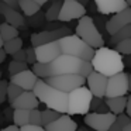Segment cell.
<instances>
[{"label":"cell","instance_id":"obj_44","mask_svg":"<svg viewBox=\"0 0 131 131\" xmlns=\"http://www.w3.org/2000/svg\"><path fill=\"white\" fill-rule=\"evenodd\" d=\"M35 3H38L40 6H42V4H45V3H48L49 0H34Z\"/></svg>","mask_w":131,"mask_h":131},{"label":"cell","instance_id":"obj_42","mask_svg":"<svg viewBox=\"0 0 131 131\" xmlns=\"http://www.w3.org/2000/svg\"><path fill=\"white\" fill-rule=\"evenodd\" d=\"M6 57H7V52L4 51V48H0V63H3L6 61Z\"/></svg>","mask_w":131,"mask_h":131},{"label":"cell","instance_id":"obj_7","mask_svg":"<svg viewBox=\"0 0 131 131\" xmlns=\"http://www.w3.org/2000/svg\"><path fill=\"white\" fill-rule=\"evenodd\" d=\"M44 80L47 83H49L51 86H54V88L59 89L65 93H69L73 89L85 85L86 78L79 73H63V75H54V76L45 78Z\"/></svg>","mask_w":131,"mask_h":131},{"label":"cell","instance_id":"obj_46","mask_svg":"<svg viewBox=\"0 0 131 131\" xmlns=\"http://www.w3.org/2000/svg\"><path fill=\"white\" fill-rule=\"evenodd\" d=\"M123 131H131V123L128 125H125V127L123 128Z\"/></svg>","mask_w":131,"mask_h":131},{"label":"cell","instance_id":"obj_16","mask_svg":"<svg viewBox=\"0 0 131 131\" xmlns=\"http://www.w3.org/2000/svg\"><path fill=\"white\" fill-rule=\"evenodd\" d=\"M0 14L4 16L6 23L12 24V26L17 27V28H18V27H23L24 23H26L24 16L21 14L17 9H14V7L6 4L4 2H0Z\"/></svg>","mask_w":131,"mask_h":131},{"label":"cell","instance_id":"obj_21","mask_svg":"<svg viewBox=\"0 0 131 131\" xmlns=\"http://www.w3.org/2000/svg\"><path fill=\"white\" fill-rule=\"evenodd\" d=\"M18 7L27 17H32L41 10V6L34 0H18Z\"/></svg>","mask_w":131,"mask_h":131},{"label":"cell","instance_id":"obj_14","mask_svg":"<svg viewBox=\"0 0 131 131\" xmlns=\"http://www.w3.org/2000/svg\"><path fill=\"white\" fill-rule=\"evenodd\" d=\"M107 80H108V78L106 76V75L100 73V72H97V71H93L88 78H86L88 88L90 89L92 94L96 96V97H106Z\"/></svg>","mask_w":131,"mask_h":131},{"label":"cell","instance_id":"obj_29","mask_svg":"<svg viewBox=\"0 0 131 131\" xmlns=\"http://www.w3.org/2000/svg\"><path fill=\"white\" fill-rule=\"evenodd\" d=\"M32 72L37 75L38 78L41 79H45V78L49 76V69H48V63H44V62H35L32 65Z\"/></svg>","mask_w":131,"mask_h":131},{"label":"cell","instance_id":"obj_40","mask_svg":"<svg viewBox=\"0 0 131 131\" xmlns=\"http://www.w3.org/2000/svg\"><path fill=\"white\" fill-rule=\"evenodd\" d=\"M125 113L131 117V94L127 97V106H125Z\"/></svg>","mask_w":131,"mask_h":131},{"label":"cell","instance_id":"obj_17","mask_svg":"<svg viewBox=\"0 0 131 131\" xmlns=\"http://www.w3.org/2000/svg\"><path fill=\"white\" fill-rule=\"evenodd\" d=\"M40 106V100L35 96L32 90H24L14 102L12 103L13 108H26V110H32V108H38Z\"/></svg>","mask_w":131,"mask_h":131},{"label":"cell","instance_id":"obj_20","mask_svg":"<svg viewBox=\"0 0 131 131\" xmlns=\"http://www.w3.org/2000/svg\"><path fill=\"white\" fill-rule=\"evenodd\" d=\"M106 104L111 113L117 114L124 113L127 106V97L125 96H116V97H106Z\"/></svg>","mask_w":131,"mask_h":131},{"label":"cell","instance_id":"obj_25","mask_svg":"<svg viewBox=\"0 0 131 131\" xmlns=\"http://www.w3.org/2000/svg\"><path fill=\"white\" fill-rule=\"evenodd\" d=\"M0 34H2L4 41H9L14 37H18V30H17V27L12 26L9 23H3V24H0Z\"/></svg>","mask_w":131,"mask_h":131},{"label":"cell","instance_id":"obj_6","mask_svg":"<svg viewBox=\"0 0 131 131\" xmlns=\"http://www.w3.org/2000/svg\"><path fill=\"white\" fill-rule=\"evenodd\" d=\"M76 34L85 42H88L90 47H93L94 49L104 45V40H103L99 28H97V26L94 24L93 18L90 16L85 14L83 17L79 18V23L76 26Z\"/></svg>","mask_w":131,"mask_h":131},{"label":"cell","instance_id":"obj_18","mask_svg":"<svg viewBox=\"0 0 131 131\" xmlns=\"http://www.w3.org/2000/svg\"><path fill=\"white\" fill-rule=\"evenodd\" d=\"M45 130L47 131H76L78 124H76V121H73L71 118V116L68 113H63L55 121L47 124Z\"/></svg>","mask_w":131,"mask_h":131},{"label":"cell","instance_id":"obj_28","mask_svg":"<svg viewBox=\"0 0 131 131\" xmlns=\"http://www.w3.org/2000/svg\"><path fill=\"white\" fill-rule=\"evenodd\" d=\"M23 92H24L23 88L17 86L16 83H13V82H9V86H7V99H9L10 104H12V103L14 102V100L17 99Z\"/></svg>","mask_w":131,"mask_h":131},{"label":"cell","instance_id":"obj_13","mask_svg":"<svg viewBox=\"0 0 131 131\" xmlns=\"http://www.w3.org/2000/svg\"><path fill=\"white\" fill-rule=\"evenodd\" d=\"M127 24H131V7H125L121 12H117L108 18L107 24H106V30L110 35L116 34L120 28L125 27Z\"/></svg>","mask_w":131,"mask_h":131},{"label":"cell","instance_id":"obj_26","mask_svg":"<svg viewBox=\"0 0 131 131\" xmlns=\"http://www.w3.org/2000/svg\"><path fill=\"white\" fill-rule=\"evenodd\" d=\"M4 51L7 52V55H13L14 52H17L18 49L23 48V40L20 37H14L9 41H4V45H3Z\"/></svg>","mask_w":131,"mask_h":131},{"label":"cell","instance_id":"obj_19","mask_svg":"<svg viewBox=\"0 0 131 131\" xmlns=\"http://www.w3.org/2000/svg\"><path fill=\"white\" fill-rule=\"evenodd\" d=\"M94 4L97 7V12L102 14H114L128 7L125 0H94Z\"/></svg>","mask_w":131,"mask_h":131},{"label":"cell","instance_id":"obj_15","mask_svg":"<svg viewBox=\"0 0 131 131\" xmlns=\"http://www.w3.org/2000/svg\"><path fill=\"white\" fill-rule=\"evenodd\" d=\"M38 80V76L31 71V69H26L23 72H18V73L10 76V82L16 83L17 86L23 88L24 90H32Z\"/></svg>","mask_w":131,"mask_h":131},{"label":"cell","instance_id":"obj_33","mask_svg":"<svg viewBox=\"0 0 131 131\" xmlns=\"http://www.w3.org/2000/svg\"><path fill=\"white\" fill-rule=\"evenodd\" d=\"M30 123L35 125H42V113L38 108L30 110Z\"/></svg>","mask_w":131,"mask_h":131},{"label":"cell","instance_id":"obj_47","mask_svg":"<svg viewBox=\"0 0 131 131\" xmlns=\"http://www.w3.org/2000/svg\"><path fill=\"white\" fill-rule=\"evenodd\" d=\"M3 45H4V40L2 37V34H0V48H3Z\"/></svg>","mask_w":131,"mask_h":131},{"label":"cell","instance_id":"obj_1","mask_svg":"<svg viewBox=\"0 0 131 131\" xmlns=\"http://www.w3.org/2000/svg\"><path fill=\"white\" fill-rule=\"evenodd\" d=\"M92 65L93 69L106 76H113L118 72L124 71V61L123 55L116 49H111L108 47H100L94 51V55L92 58Z\"/></svg>","mask_w":131,"mask_h":131},{"label":"cell","instance_id":"obj_43","mask_svg":"<svg viewBox=\"0 0 131 131\" xmlns=\"http://www.w3.org/2000/svg\"><path fill=\"white\" fill-rule=\"evenodd\" d=\"M127 59H124V58H123V61H125L124 62V65H127V66H131V55H127Z\"/></svg>","mask_w":131,"mask_h":131},{"label":"cell","instance_id":"obj_45","mask_svg":"<svg viewBox=\"0 0 131 131\" xmlns=\"http://www.w3.org/2000/svg\"><path fill=\"white\" fill-rule=\"evenodd\" d=\"M128 92H131V75H128Z\"/></svg>","mask_w":131,"mask_h":131},{"label":"cell","instance_id":"obj_36","mask_svg":"<svg viewBox=\"0 0 131 131\" xmlns=\"http://www.w3.org/2000/svg\"><path fill=\"white\" fill-rule=\"evenodd\" d=\"M20 131H47V130H45L44 125H35V124L28 123V124H26V125H21Z\"/></svg>","mask_w":131,"mask_h":131},{"label":"cell","instance_id":"obj_5","mask_svg":"<svg viewBox=\"0 0 131 131\" xmlns=\"http://www.w3.org/2000/svg\"><path fill=\"white\" fill-rule=\"evenodd\" d=\"M83 62H85V59L76 58V57H73V55L61 54L59 57L55 58L54 61L48 62L49 76H54V75H63V73H79L80 75Z\"/></svg>","mask_w":131,"mask_h":131},{"label":"cell","instance_id":"obj_32","mask_svg":"<svg viewBox=\"0 0 131 131\" xmlns=\"http://www.w3.org/2000/svg\"><path fill=\"white\" fill-rule=\"evenodd\" d=\"M116 51H118L121 55H131V38L120 41L116 45Z\"/></svg>","mask_w":131,"mask_h":131},{"label":"cell","instance_id":"obj_8","mask_svg":"<svg viewBox=\"0 0 131 131\" xmlns=\"http://www.w3.org/2000/svg\"><path fill=\"white\" fill-rule=\"evenodd\" d=\"M116 121V114L107 111V113H99L92 111L85 114V124L96 131H108L111 124Z\"/></svg>","mask_w":131,"mask_h":131},{"label":"cell","instance_id":"obj_30","mask_svg":"<svg viewBox=\"0 0 131 131\" xmlns=\"http://www.w3.org/2000/svg\"><path fill=\"white\" fill-rule=\"evenodd\" d=\"M41 113H42V125L44 127H45L47 124H49V123L55 121V120L62 114V113H59V111L52 110V108H48V107H47L45 110H42Z\"/></svg>","mask_w":131,"mask_h":131},{"label":"cell","instance_id":"obj_9","mask_svg":"<svg viewBox=\"0 0 131 131\" xmlns=\"http://www.w3.org/2000/svg\"><path fill=\"white\" fill-rule=\"evenodd\" d=\"M128 92V75L124 71L108 76L107 89H106V97L125 96Z\"/></svg>","mask_w":131,"mask_h":131},{"label":"cell","instance_id":"obj_4","mask_svg":"<svg viewBox=\"0 0 131 131\" xmlns=\"http://www.w3.org/2000/svg\"><path fill=\"white\" fill-rule=\"evenodd\" d=\"M92 99H93V94L89 88H85V85L73 89L68 93V114L69 116L88 114L90 111Z\"/></svg>","mask_w":131,"mask_h":131},{"label":"cell","instance_id":"obj_50","mask_svg":"<svg viewBox=\"0 0 131 131\" xmlns=\"http://www.w3.org/2000/svg\"><path fill=\"white\" fill-rule=\"evenodd\" d=\"M0 80H2V69H0Z\"/></svg>","mask_w":131,"mask_h":131},{"label":"cell","instance_id":"obj_37","mask_svg":"<svg viewBox=\"0 0 131 131\" xmlns=\"http://www.w3.org/2000/svg\"><path fill=\"white\" fill-rule=\"evenodd\" d=\"M13 57V59H16V61H23V62H27L26 61V49H18L17 52H14V54L12 55Z\"/></svg>","mask_w":131,"mask_h":131},{"label":"cell","instance_id":"obj_39","mask_svg":"<svg viewBox=\"0 0 131 131\" xmlns=\"http://www.w3.org/2000/svg\"><path fill=\"white\" fill-rule=\"evenodd\" d=\"M108 131H123V127L117 121H114L113 124H111V127L108 128Z\"/></svg>","mask_w":131,"mask_h":131},{"label":"cell","instance_id":"obj_48","mask_svg":"<svg viewBox=\"0 0 131 131\" xmlns=\"http://www.w3.org/2000/svg\"><path fill=\"white\" fill-rule=\"evenodd\" d=\"M78 2H80V3L83 4V3H86V2H88V0H78Z\"/></svg>","mask_w":131,"mask_h":131},{"label":"cell","instance_id":"obj_10","mask_svg":"<svg viewBox=\"0 0 131 131\" xmlns=\"http://www.w3.org/2000/svg\"><path fill=\"white\" fill-rule=\"evenodd\" d=\"M85 14H86V9L80 2H78V0H63L58 21L68 23V21L83 17Z\"/></svg>","mask_w":131,"mask_h":131},{"label":"cell","instance_id":"obj_2","mask_svg":"<svg viewBox=\"0 0 131 131\" xmlns=\"http://www.w3.org/2000/svg\"><path fill=\"white\" fill-rule=\"evenodd\" d=\"M32 92L38 97L40 103H44L48 108L57 110L62 114L68 113V93L51 86L41 78H38Z\"/></svg>","mask_w":131,"mask_h":131},{"label":"cell","instance_id":"obj_41","mask_svg":"<svg viewBox=\"0 0 131 131\" xmlns=\"http://www.w3.org/2000/svg\"><path fill=\"white\" fill-rule=\"evenodd\" d=\"M0 131H20V127L16 125V124H13V125H9V127L3 128V130H0Z\"/></svg>","mask_w":131,"mask_h":131},{"label":"cell","instance_id":"obj_12","mask_svg":"<svg viewBox=\"0 0 131 131\" xmlns=\"http://www.w3.org/2000/svg\"><path fill=\"white\" fill-rule=\"evenodd\" d=\"M34 48H35V54H37V62L48 63L62 54V49H61V45H59V40L51 41V42L42 44V45L34 47Z\"/></svg>","mask_w":131,"mask_h":131},{"label":"cell","instance_id":"obj_31","mask_svg":"<svg viewBox=\"0 0 131 131\" xmlns=\"http://www.w3.org/2000/svg\"><path fill=\"white\" fill-rule=\"evenodd\" d=\"M26 69H28V63H27V62H23V61H16V59H13L12 62L9 63V73H10V76L18 73V72L26 71Z\"/></svg>","mask_w":131,"mask_h":131},{"label":"cell","instance_id":"obj_3","mask_svg":"<svg viewBox=\"0 0 131 131\" xmlns=\"http://www.w3.org/2000/svg\"><path fill=\"white\" fill-rule=\"evenodd\" d=\"M59 45H61V49H62V54L73 55V57L85 61H92L94 51H96L93 47H90L88 42H85L78 34H69L62 37L59 40Z\"/></svg>","mask_w":131,"mask_h":131},{"label":"cell","instance_id":"obj_34","mask_svg":"<svg viewBox=\"0 0 131 131\" xmlns=\"http://www.w3.org/2000/svg\"><path fill=\"white\" fill-rule=\"evenodd\" d=\"M26 61L28 65H34L37 62V54H35V48L34 47H30L26 48Z\"/></svg>","mask_w":131,"mask_h":131},{"label":"cell","instance_id":"obj_49","mask_svg":"<svg viewBox=\"0 0 131 131\" xmlns=\"http://www.w3.org/2000/svg\"><path fill=\"white\" fill-rule=\"evenodd\" d=\"M125 2L128 3V6H131V0H125Z\"/></svg>","mask_w":131,"mask_h":131},{"label":"cell","instance_id":"obj_27","mask_svg":"<svg viewBox=\"0 0 131 131\" xmlns=\"http://www.w3.org/2000/svg\"><path fill=\"white\" fill-rule=\"evenodd\" d=\"M103 97H96L93 96L92 99V103H90V111H99V113H107L108 107L106 104V100H102Z\"/></svg>","mask_w":131,"mask_h":131},{"label":"cell","instance_id":"obj_38","mask_svg":"<svg viewBox=\"0 0 131 131\" xmlns=\"http://www.w3.org/2000/svg\"><path fill=\"white\" fill-rule=\"evenodd\" d=\"M0 2H4L6 4L14 7V9H20V7H18V0H0Z\"/></svg>","mask_w":131,"mask_h":131},{"label":"cell","instance_id":"obj_35","mask_svg":"<svg viewBox=\"0 0 131 131\" xmlns=\"http://www.w3.org/2000/svg\"><path fill=\"white\" fill-rule=\"evenodd\" d=\"M7 86H9V82L6 80H0V104H3L4 100L7 99Z\"/></svg>","mask_w":131,"mask_h":131},{"label":"cell","instance_id":"obj_22","mask_svg":"<svg viewBox=\"0 0 131 131\" xmlns=\"http://www.w3.org/2000/svg\"><path fill=\"white\" fill-rule=\"evenodd\" d=\"M13 121L18 127L28 124L30 123V110H26V108H14V111H13Z\"/></svg>","mask_w":131,"mask_h":131},{"label":"cell","instance_id":"obj_23","mask_svg":"<svg viewBox=\"0 0 131 131\" xmlns=\"http://www.w3.org/2000/svg\"><path fill=\"white\" fill-rule=\"evenodd\" d=\"M63 0H54L52 4L49 6V9L47 10L45 13V20L52 23V21H57L58 17H59V12H61V7H62Z\"/></svg>","mask_w":131,"mask_h":131},{"label":"cell","instance_id":"obj_24","mask_svg":"<svg viewBox=\"0 0 131 131\" xmlns=\"http://www.w3.org/2000/svg\"><path fill=\"white\" fill-rule=\"evenodd\" d=\"M125 38H131V24H127L125 27L120 28L118 31L116 32V34L111 35L110 44H111V45H117L120 41L125 40Z\"/></svg>","mask_w":131,"mask_h":131},{"label":"cell","instance_id":"obj_11","mask_svg":"<svg viewBox=\"0 0 131 131\" xmlns=\"http://www.w3.org/2000/svg\"><path fill=\"white\" fill-rule=\"evenodd\" d=\"M71 34V28L69 27H58V28H52V30H45L41 32H35L31 35V45L32 47H38L42 44L51 42V41H58L62 37Z\"/></svg>","mask_w":131,"mask_h":131}]
</instances>
